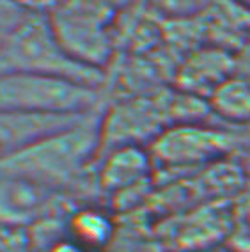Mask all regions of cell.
<instances>
[{
	"instance_id": "obj_1",
	"label": "cell",
	"mask_w": 250,
	"mask_h": 252,
	"mask_svg": "<svg viewBox=\"0 0 250 252\" xmlns=\"http://www.w3.org/2000/svg\"><path fill=\"white\" fill-rule=\"evenodd\" d=\"M34 73L52 75L96 87L103 84V71L76 63L59 43L46 7H25V14L0 48V75Z\"/></svg>"
},
{
	"instance_id": "obj_2",
	"label": "cell",
	"mask_w": 250,
	"mask_h": 252,
	"mask_svg": "<svg viewBox=\"0 0 250 252\" xmlns=\"http://www.w3.org/2000/svg\"><path fill=\"white\" fill-rule=\"evenodd\" d=\"M99 121L101 117L91 114L71 128L0 158V172L22 176L50 189L62 187L94 155H99Z\"/></svg>"
},
{
	"instance_id": "obj_3",
	"label": "cell",
	"mask_w": 250,
	"mask_h": 252,
	"mask_svg": "<svg viewBox=\"0 0 250 252\" xmlns=\"http://www.w3.org/2000/svg\"><path fill=\"white\" fill-rule=\"evenodd\" d=\"M98 89L80 82L52 75L4 73L0 75V110L87 116L98 105Z\"/></svg>"
},
{
	"instance_id": "obj_4",
	"label": "cell",
	"mask_w": 250,
	"mask_h": 252,
	"mask_svg": "<svg viewBox=\"0 0 250 252\" xmlns=\"http://www.w3.org/2000/svg\"><path fill=\"white\" fill-rule=\"evenodd\" d=\"M179 91H155L117 101L99 121V153L119 146H146L178 125Z\"/></svg>"
},
{
	"instance_id": "obj_5",
	"label": "cell",
	"mask_w": 250,
	"mask_h": 252,
	"mask_svg": "<svg viewBox=\"0 0 250 252\" xmlns=\"http://www.w3.org/2000/svg\"><path fill=\"white\" fill-rule=\"evenodd\" d=\"M116 7L103 2H64L48 5V18L67 55L87 68L103 71L110 61Z\"/></svg>"
},
{
	"instance_id": "obj_6",
	"label": "cell",
	"mask_w": 250,
	"mask_h": 252,
	"mask_svg": "<svg viewBox=\"0 0 250 252\" xmlns=\"http://www.w3.org/2000/svg\"><path fill=\"white\" fill-rule=\"evenodd\" d=\"M236 137L219 126L202 121L178 123L163 130L148 146L155 169L195 171L215 165L236 148Z\"/></svg>"
},
{
	"instance_id": "obj_7",
	"label": "cell",
	"mask_w": 250,
	"mask_h": 252,
	"mask_svg": "<svg viewBox=\"0 0 250 252\" xmlns=\"http://www.w3.org/2000/svg\"><path fill=\"white\" fill-rule=\"evenodd\" d=\"M232 227V206L213 201L183 215L170 233L176 252H202L227 240Z\"/></svg>"
},
{
	"instance_id": "obj_8",
	"label": "cell",
	"mask_w": 250,
	"mask_h": 252,
	"mask_svg": "<svg viewBox=\"0 0 250 252\" xmlns=\"http://www.w3.org/2000/svg\"><path fill=\"white\" fill-rule=\"evenodd\" d=\"M155 172V163L146 146H119L105 153L98 181L107 194L117 195L146 185Z\"/></svg>"
},
{
	"instance_id": "obj_9",
	"label": "cell",
	"mask_w": 250,
	"mask_h": 252,
	"mask_svg": "<svg viewBox=\"0 0 250 252\" xmlns=\"http://www.w3.org/2000/svg\"><path fill=\"white\" fill-rule=\"evenodd\" d=\"M54 192L55 189L27 178L0 172V222L31 220L48 206Z\"/></svg>"
},
{
	"instance_id": "obj_10",
	"label": "cell",
	"mask_w": 250,
	"mask_h": 252,
	"mask_svg": "<svg viewBox=\"0 0 250 252\" xmlns=\"http://www.w3.org/2000/svg\"><path fill=\"white\" fill-rule=\"evenodd\" d=\"M232 59L217 48H204L193 52L185 61L178 73V89L201 98H210L217 87L232 77Z\"/></svg>"
},
{
	"instance_id": "obj_11",
	"label": "cell",
	"mask_w": 250,
	"mask_h": 252,
	"mask_svg": "<svg viewBox=\"0 0 250 252\" xmlns=\"http://www.w3.org/2000/svg\"><path fill=\"white\" fill-rule=\"evenodd\" d=\"M213 114L229 125H250V80L241 77H229L208 98Z\"/></svg>"
},
{
	"instance_id": "obj_12",
	"label": "cell",
	"mask_w": 250,
	"mask_h": 252,
	"mask_svg": "<svg viewBox=\"0 0 250 252\" xmlns=\"http://www.w3.org/2000/svg\"><path fill=\"white\" fill-rule=\"evenodd\" d=\"M69 240L85 252L101 251L114 238V222L98 208H80L67 222Z\"/></svg>"
},
{
	"instance_id": "obj_13",
	"label": "cell",
	"mask_w": 250,
	"mask_h": 252,
	"mask_svg": "<svg viewBox=\"0 0 250 252\" xmlns=\"http://www.w3.org/2000/svg\"><path fill=\"white\" fill-rule=\"evenodd\" d=\"M225 245L227 252H250V199L232 206V227Z\"/></svg>"
},
{
	"instance_id": "obj_14",
	"label": "cell",
	"mask_w": 250,
	"mask_h": 252,
	"mask_svg": "<svg viewBox=\"0 0 250 252\" xmlns=\"http://www.w3.org/2000/svg\"><path fill=\"white\" fill-rule=\"evenodd\" d=\"M25 14V7L16 4H2L0 2V48L9 37L13 29L18 25L22 16Z\"/></svg>"
},
{
	"instance_id": "obj_15",
	"label": "cell",
	"mask_w": 250,
	"mask_h": 252,
	"mask_svg": "<svg viewBox=\"0 0 250 252\" xmlns=\"http://www.w3.org/2000/svg\"><path fill=\"white\" fill-rule=\"evenodd\" d=\"M52 252H85L82 247H78L73 240H67V242H59L57 245H54Z\"/></svg>"
},
{
	"instance_id": "obj_16",
	"label": "cell",
	"mask_w": 250,
	"mask_h": 252,
	"mask_svg": "<svg viewBox=\"0 0 250 252\" xmlns=\"http://www.w3.org/2000/svg\"><path fill=\"white\" fill-rule=\"evenodd\" d=\"M243 172H245L247 176H250V149L247 151L245 160H243Z\"/></svg>"
}]
</instances>
